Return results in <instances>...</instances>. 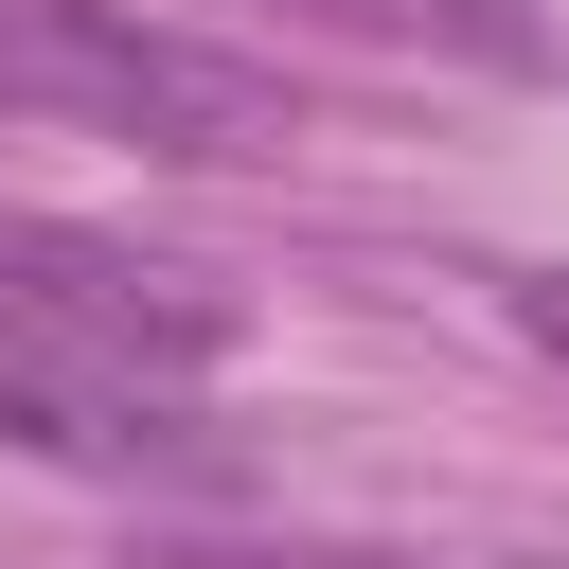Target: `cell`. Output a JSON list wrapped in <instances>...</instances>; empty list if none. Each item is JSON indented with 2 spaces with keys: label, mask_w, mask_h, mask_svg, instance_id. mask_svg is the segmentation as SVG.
Instances as JSON below:
<instances>
[{
  "label": "cell",
  "mask_w": 569,
  "mask_h": 569,
  "mask_svg": "<svg viewBox=\"0 0 569 569\" xmlns=\"http://www.w3.org/2000/svg\"><path fill=\"white\" fill-rule=\"evenodd\" d=\"M0 124H71V142H142V160H267L284 89L142 0H0Z\"/></svg>",
  "instance_id": "1"
},
{
  "label": "cell",
  "mask_w": 569,
  "mask_h": 569,
  "mask_svg": "<svg viewBox=\"0 0 569 569\" xmlns=\"http://www.w3.org/2000/svg\"><path fill=\"white\" fill-rule=\"evenodd\" d=\"M0 445H36L71 480H213L231 462V427L196 409V373L107 356V338H36V320H0Z\"/></svg>",
  "instance_id": "2"
},
{
  "label": "cell",
  "mask_w": 569,
  "mask_h": 569,
  "mask_svg": "<svg viewBox=\"0 0 569 569\" xmlns=\"http://www.w3.org/2000/svg\"><path fill=\"white\" fill-rule=\"evenodd\" d=\"M0 320H36V338H107V356H160V373H213V356H231V284H196V267H124V249H0Z\"/></svg>",
  "instance_id": "3"
},
{
  "label": "cell",
  "mask_w": 569,
  "mask_h": 569,
  "mask_svg": "<svg viewBox=\"0 0 569 569\" xmlns=\"http://www.w3.org/2000/svg\"><path fill=\"white\" fill-rule=\"evenodd\" d=\"M284 36H338V53H391V71H533L551 18L533 0H249Z\"/></svg>",
  "instance_id": "4"
},
{
  "label": "cell",
  "mask_w": 569,
  "mask_h": 569,
  "mask_svg": "<svg viewBox=\"0 0 569 569\" xmlns=\"http://www.w3.org/2000/svg\"><path fill=\"white\" fill-rule=\"evenodd\" d=\"M142 569H427V551H373V533H160Z\"/></svg>",
  "instance_id": "5"
},
{
  "label": "cell",
  "mask_w": 569,
  "mask_h": 569,
  "mask_svg": "<svg viewBox=\"0 0 569 569\" xmlns=\"http://www.w3.org/2000/svg\"><path fill=\"white\" fill-rule=\"evenodd\" d=\"M516 338H533V356L569 373V267H533V284H516Z\"/></svg>",
  "instance_id": "6"
}]
</instances>
